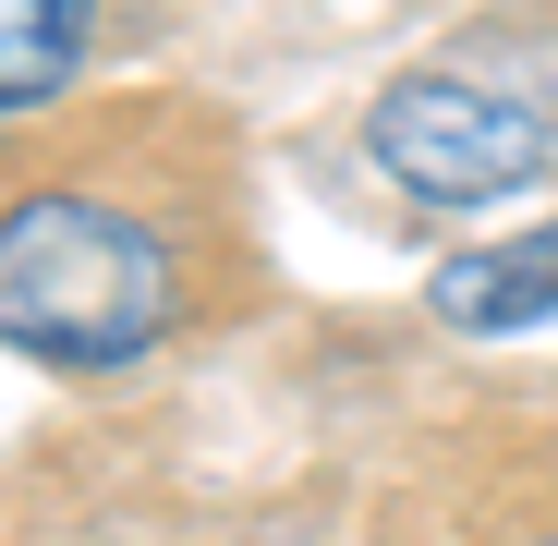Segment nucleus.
Instances as JSON below:
<instances>
[{
    "label": "nucleus",
    "mask_w": 558,
    "mask_h": 546,
    "mask_svg": "<svg viewBox=\"0 0 558 546\" xmlns=\"http://www.w3.org/2000/svg\"><path fill=\"white\" fill-rule=\"evenodd\" d=\"M195 316V243L170 207L122 182H25L0 207V340L61 377H110L146 364Z\"/></svg>",
    "instance_id": "obj_1"
},
{
    "label": "nucleus",
    "mask_w": 558,
    "mask_h": 546,
    "mask_svg": "<svg viewBox=\"0 0 558 546\" xmlns=\"http://www.w3.org/2000/svg\"><path fill=\"white\" fill-rule=\"evenodd\" d=\"M364 158H377L401 195H425V207H498L522 182H546L558 122L534 98H510V85L437 61V73H401V85L364 98Z\"/></svg>",
    "instance_id": "obj_2"
},
{
    "label": "nucleus",
    "mask_w": 558,
    "mask_h": 546,
    "mask_svg": "<svg viewBox=\"0 0 558 546\" xmlns=\"http://www.w3.org/2000/svg\"><path fill=\"white\" fill-rule=\"evenodd\" d=\"M425 304H437L461 340H522V328H546V316H558V219H546V231H510V243H461L437 280H425Z\"/></svg>",
    "instance_id": "obj_3"
},
{
    "label": "nucleus",
    "mask_w": 558,
    "mask_h": 546,
    "mask_svg": "<svg viewBox=\"0 0 558 546\" xmlns=\"http://www.w3.org/2000/svg\"><path fill=\"white\" fill-rule=\"evenodd\" d=\"M98 0H0V110H49L85 73Z\"/></svg>",
    "instance_id": "obj_4"
}]
</instances>
